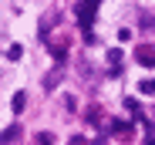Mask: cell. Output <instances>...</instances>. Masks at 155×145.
I'll return each mask as SVG.
<instances>
[{"label":"cell","mask_w":155,"mask_h":145,"mask_svg":"<svg viewBox=\"0 0 155 145\" xmlns=\"http://www.w3.org/2000/svg\"><path fill=\"white\" fill-rule=\"evenodd\" d=\"M111 132H115V138H125V142L135 135V128L128 125V122H111Z\"/></svg>","instance_id":"obj_1"},{"label":"cell","mask_w":155,"mask_h":145,"mask_svg":"<svg viewBox=\"0 0 155 145\" xmlns=\"http://www.w3.org/2000/svg\"><path fill=\"white\" fill-rule=\"evenodd\" d=\"M135 58H138V64H145V68L152 64V68H155V51H152L148 44H142V47H138V51H135Z\"/></svg>","instance_id":"obj_2"},{"label":"cell","mask_w":155,"mask_h":145,"mask_svg":"<svg viewBox=\"0 0 155 145\" xmlns=\"http://www.w3.org/2000/svg\"><path fill=\"white\" fill-rule=\"evenodd\" d=\"M91 10H94L91 0H84V4L78 7V20H81V27H91Z\"/></svg>","instance_id":"obj_3"},{"label":"cell","mask_w":155,"mask_h":145,"mask_svg":"<svg viewBox=\"0 0 155 145\" xmlns=\"http://www.w3.org/2000/svg\"><path fill=\"white\" fill-rule=\"evenodd\" d=\"M20 135H24V132H20V125H10V128H7L4 135H0V145H14V142H17Z\"/></svg>","instance_id":"obj_4"},{"label":"cell","mask_w":155,"mask_h":145,"mask_svg":"<svg viewBox=\"0 0 155 145\" xmlns=\"http://www.w3.org/2000/svg\"><path fill=\"white\" fill-rule=\"evenodd\" d=\"M24 101H27V94L17 91V94H14V101H10V105H14V111H24Z\"/></svg>","instance_id":"obj_5"},{"label":"cell","mask_w":155,"mask_h":145,"mask_svg":"<svg viewBox=\"0 0 155 145\" xmlns=\"http://www.w3.org/2000/svg\"><path fill=\"white\" fill-rule=\"evenodd\" d=\"M34 145H54V138H51V135H47V132H41V135H37V138H34Z\"/></svg>","instance_id":"obj_6"},{"label":"cell","mask_w":155,"mask_h":145,"mask_svg":"<svg viewBox=\"0 0 155 145\" xmlns=\"http://www.w3.org/2000/svg\"><path fill=\"white\" fill-rule=\"evenodd\" d=\"M58 78H61V71H51V74H47V81H44V84H47V88H54V84H58Z\"/></svg>","instance_id":"obj_7"},{"label":"cell","mask_w":155,"mask_h":145,"mask_svg":"<svg viewBox=\"0 0 155 145\" xmlns=\"http://www.w3.org/2000/svg\"><path fill=\"white\" fill-rule=\"evenodd\" d=\"M125 108L132 111V115H138V101H135V98H128V101H125Z\"/></svg>","instance_id":"obj_8"},{"label":"cell","mask_w":155,"mask_h":145,"mask_svg":"<svg viewBox=\"0 0 155 145\" xmlns=\"http://www.w3.org/2000/svg\"><path fill=\"white\" fill-rule=\"evenodd\" d=\"M7 58H10V61H17V58H20V44H14V47H10V51H7Z\"/></svg>","instance_id":"obj_9"},{"label":"cell","mask_w":155,"mask_h":145,"mask_svg":"<svg viewBox=\"0 0 155 145\" xmlns=\"http://www.w3.org/2000/svg\"><path fill=\"white\" fill-rule=\"evenodd\" d=\"M142 91L145 94H155V81H142Z\"/></svg>","instance_id":"obj_10"},{"label":"cell","mask_w":155,"mask_h":145,"mask_svg":"<svg viewBox=\"0 0 155 145\" xmlns=\"http://www.w3.org/2000/svg\"><path fill=\"white\" fill-rule=\"evenodd\" d=\"M68 145H84V138H81V135H74V138H71Z\"/></svg>","instance_id":"obj_11"}]
</instances>
